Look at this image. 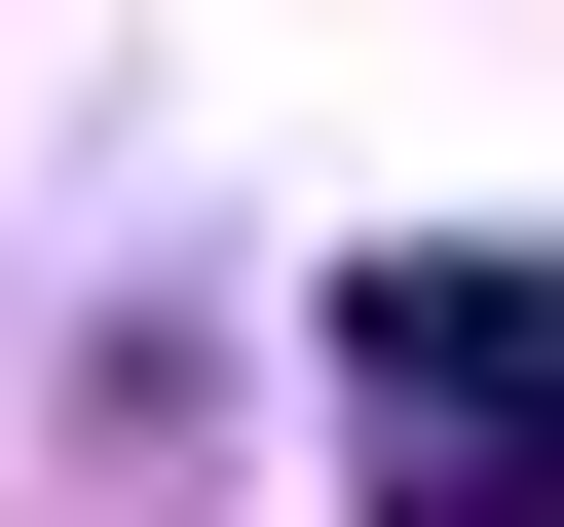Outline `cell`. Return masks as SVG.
<instances>
[{"mask_svg":"<svg viewBox=\"0 0 564 527\" xmlns=\"http://www.w3.org/2000/svg\"><path fill=\"white\" fill-rule=\"evenodd\" d=\"M377 527H564V264H339Z\"/></svg>","mask_w":564,"mask_h":527,"instance_id":"6da1fadb","label":"cell"}]
</instances>
